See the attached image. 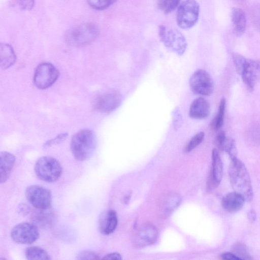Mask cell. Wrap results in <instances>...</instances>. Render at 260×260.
Instances as JSON below:
<instances>
[{"mask_svg": "<svg viewBox=\"0 0 260 260\" xmlns=\"http://www.w3.org/2000/svg\"><path fill=\"white\" fill-rule=\"evenodd\" d=\"M229 174L231 185L236 191L250 201L253 197L251 181L244 164L238 157L231 159Z\"/></svg>", "mask_w": 260, "mask_h": 260, "instance_id": "1", "label": "cell"}, {"mask_svg": "<svg viewBox=\"0 0 260 260\" xmlns=\"http://www.w3.org/2000/svg\"><path fill=\"white\" fill-rule=\"evenodd\" d=\"M96 145V137L89 129H83L75 134L71 140V150L78 160H85L93 154Z\"/></svg>", "mask_w": 260, "mask_h": 260, "instance_id": "2", "label": "cell"}, {"mask_svg": "<svg viewBox=\"0 0 260 260\" xmlns=\"http://www.w3.org/2000/svg\"><path fill=\"white\" fill-rule=\"evenodd\" d=\"M34 170L36 176L41 180L53 182L57 180L62 173V167L55 158L44 156L36 161Z\"/></svg>", "mask_w": 260, "mask_h": 260, "instance_id": "3", "label": "cell"}, {"mask_svg": "<svg viewBox=\"0 0 260 260\" xmlns=\"http://www.w3.org/2000/svg\"><path fill=\"white\" fill-rule=\"evenodd\" d=\"M99 34V30L96 25L92 23H86L70 30L67 33L66 38L69 44L81 46L94 41Z\"/></svg>", "mask_w": 260, "mask_h": 260, "instance_id": "4", "label": "cell"}, {"mask_svg": "<svg viewBox=\"0 0 260 260\" xmlns=\"http://www.w3.org/2000/svg\"><path fill=\"white\" fill-rule=\"evenodd\" d=\"M200 13V6L195 0H185L178 6L176 21L178 26L189 29L197 22Z\"/></svg>", "mask_w": 260, "mask_h": 260, "instance_id": "5", "label": "cell"}, {"mask_svg": "<svg viewBox=\"0 0 260 260\" xmlns=\"http://www.w3.org/2000/svg\"><path fill=\"white\" fill-rule=\"evenodd\" d=\"M25 194L28 202L36 208L46 210L50 207L51 193L47 188L39 185H31L26 188Z\"/></svg>", "mask_w": 260, "mask_h": 260, "instance_id": "6", "label": "cell"}, {"mask_svg": "<svg viewBox=\"0 0 260 260\" xmlns=\"http://www.w3.org/2000/svg\"><path fill=\"white\" fill-rule=\"evenodd\" d=\"M58 76L59 72L53 64L43 62L40 64L36 70L34 83L39 89H46L53 84Z\"/></svg>", "mask_w": 260, "mask_h": 260, "instance_id": "7", "label": "cell"}, {"mask_svg": "<svg viewBox=\"0 0 260 260\" xmlns=\"http://www.w3.org/2000/svg\"><path fill=\"white\" fill-rule=\"evenodd\" d=\"M189 86L193 93L201 95H209L214 89L212 78L206 71L202 69L198 70L192 74Z\"/></svg>", "mask_w": 260, "mask_h": 260, "instance_id": "8", "label": "cell"}, {"mask_svg": "<svg viewBox=\"0 0 260 260\" xmlns=\"http://www.w3.org/2000/svg\"><path fill=\"white\" fill-rule=\"evenodd\" d=\"M40 233L37 227L31 223L24 222L14 226L11 232L12 240L21 244H30L36 242Z\"/></svg>", "mask_w": 260, "mask_h": 260, "instance_id": "9", "label": "cell"}, {"mask_svg": "<svg viewBox=\"0 0 260 260\" xmlns=\"http://www.w3.org/2000/svg\"><path fill=\"white\" fill-rule=\"evenodd\" d=\"M122 99V95L119 91H107L98 96L95 100L94 107L102 113H109L120 106Z\"/></svg>", "mask_w": 260, "mask_h": 260, "instance_id": "10", "label": "cell"}, {"mask_svg": "<svg viewBox=\"0 0 260 260\" xmlns=\"http://www.w3.org/2000/svg\"><path fill=\"white\" fill-rule=\"evenodd\" d=\"M158 237V231L152 224H143L137 231L133 238V243L136 248H143L153 244Z\"/></svg>", "mask_w": 260, "mask_h": 260, "instance_id": "11", "label": "cell"}, {"mask_svg": "<svg viewBox=\"0 0 260 260\" xmlns=\"http://www.w3.org/2000/svg\"><path fill=\"white\" fill-rule=\"evenodd\" d=\"M240 74L247 87L252 90L260 81V60L246 58Z\"/></svg>", "mask_w": 260, "mask_h": 260, "instance_id": "12", "label": "cell"}, {"mask_svg": "<svg viewBox=\"0 0 260 260\" xmlns=\"http://www.w3.org/2000/svg\"><path fill=\"white\" fill-rule=\"evenodd\" d=\"M162 42L169 50L180 55L185 52L187 46L184 36L176 29L167 31Z\"/></svg>", "mask_w": 260, "mask_h": 260, "instance_id": "13", "label": "cell"}, {"mask_svg": "<svg viewBox=\"0 0 260 260\" xmlns=\"http://www.w3.org/2000/svg\"><path fill=\"white\" fill-rule=\"evenodd\" d=\"M222 176V162L218 150L215 148L212 152V167L207 182L208 190L211 191L217 187Z\"/></svg>", "mask_w": 260, "mask_h": 260, "instance_id": "14", "label": "cell"}, {"mask_svg": "<svg viewBox=\"0 0 260 260\" xmlns=\"http://www.w3.org/2000/svg\"><path fill=\"white\" fill-rule=\"evenodd\" d=\"M118 223L116 212L113 209L103 211L99 218V229L105 235L112 234L116 229Z\"/></svg>", "mask_w": 260, "mask_h": 260, "instance_id": "15", "label": "cell"}, {"mask_svg": "<svg viewBox=\"0 0 260 260\" xmlns=\"http://www.w3.org/2000/svg\"><path fill=\"white\" fill-rule=\"evenodd\" d=\"M210 107L208 102L202 97L194 99L189 110V116L194 119H203L208 117Z\"/></svg>", "mask_w": 260, "mask_h": 260, "instance_id": "16", "label": "cell"}, {"mask_svg": "<svg viewBox=\"0 0 260 260\" xmlns=\"http://www.w3.org/2000/svg\"><path fill=\"white\" fill-rule=\"evenodd\" d=\"M245 201L242 195L234 191L226 194L223 198L221 203L225 210L230 213H235L242 208Z\"/></svg>", "mask_w": 260, "mask_h": 260, "instance_id": "17", "label": "cell"}, {"mask_svg": "<svg viewBox=\"0 0 260 260\" xmlns=\"http://www.w3.org/2000/svg\"><path fill=\"white\" fill-rule=\"evenodd\" d=\"M15 161V156L7 151L0 153V182L5 183L9 178Z\"/></svg>", "mask_w": 260, "mask_h": 260, "instance_id": "18", "label": "cell"}, {"mask_svg": "<svg viewBox=\"0 0 260 260\" xmlns=\"http://www.w3.org/2000/svg\"><path fill=\"white\" fill-rule=\"evenodd\" d=\"M233 28L236 35L240 36L245 31L246 26V16L240 8H234L231 13Z\"/></svg>", "mask_w": 260, "mask_h": 260, "instance_id": "19", "label": "cell"}, {"mask_svg": "<svg viewBox=\"0 0 260 260\" xmlns=\"http://www.w3.org/2000/svg\"><path fill=\"white\" fill-rule=\"evenodd\" d=\"M16 55L11 45L2 43L0 45V65L2 69H6L15 62Z\"/></svg>", "mask_w": 260, "mask_h": 260, "instance_id": "20", "label": "cell"}, {"mask_svg": "<svg viewBox=\"0 0 260 260\" xmlns=\"http://www.w3.org/2000/svg\"><path fill=\"white\" fill-rule=\"evenodd\" d=\"M181 198L177 193L169 194L165 200L162 205V213L164 216L169 215L179 206L181 202Z\"/></svg>", "mask_w": 260, "mask_h": 260, "instance_id": "21", "label": "cell"}, {"mask_svg": "<svg viewBox=\"0 0 260 260\" xmlns=\"http://www.w3.org/2000/svg\"><path fill=\"white\" fill-rule=\"evenodd\" d=\"M25 255L26 258L29 260H48L51 259L46 250L38 246L27 247L25 250Z\"/></svg>", "mask_w": 260, "mask_h": 260, "instance_id": "22", "label": "cell"}, {"mask_svg": "<svg viewBox=\"0 0 260 260\" xmlns=\"http://www.w3.org/2000/svg\"><path fill=\"white\" fill-rule=\"evenodd\" d=\"M226 101L222 99L220 102L218 112L211 122V128L215 131L219 129L223 124Z\"/></svg>", "mask_w": 260, "mask_h": 260, "instance_id": "23", "label": "cell"}, {"mask_svg": "<svg viewBox=\"0 0 260 260\" xmlns=\"http://www.w3.org/2000/svg\"><path fill=\"white\" fill-rule=\"evenodd\" d=\"M180 0H158V8L165 14H168L175 10L179 5Z\"/></svg>", "mask_w": 260, "mask_h": 260, "instance_id": "24", "label": "cell"}, {"mask_svg": "<svg viewBox=\"0 0 260 260\" xmlns=\"http://www.w3.org/2000/svg\"><path fill=\"white\" fill-rule=\"evenodd\" d=\"M204 133L201 132L194 135L188 142L183 148V151L188 153L195 149L203 141L204 138Z\"/></svg>", "mask_w": 260, "mask_h": 260, "instance_id": "25", "label": "cell"}, {"mask_svg": "<svg viewBox=\"0 0 260 260\" xmlns=\"http://www.w3.org/2000/svg\"><path fill=\"white\" fill-rule=\"evenodd\" d=\"M232 251L233 253L241 259H251L252 258L250 255L246 246L240 242L234 244L232 248Z\"/></svg>", "mask_w": 260, "mask_h": 260, "instance_id": "26", "label": "cell"}, {"mask_svg": "<svg viewBox=\"0 0 260 260\" xmlns=\"http://www.w3.org/2000/svg\"><path fill=\"white\" fill-rule=\"evenodd\" d=\"M87 1L89 5L92 8L103 10L109 8L116 0H87Z\"/></svg>", "mask_w": 260, "mask_h": 260, "instance_id": "27", "label": "cell"}, {"mask_svg": "<svg viewBox=\"0 0 260 260\" xmlns=\"http://www.w3.org/2000/svg\"><path fill=\"white\" fill-rule=\"evenodd\" d=\"M78 259H99V255L95 252L90 250H83L79 253Z\"/></svg>", "mask_w": 260, "mask_h": 260, "instance_id": "28", "label": "cell"}, {"mask_svg": "<svg viewBox=\"0 0 260 260\" xmlns=\"http://www.w3.org/2000/svg\"><path fill=\"white\" fill-rule=\"evenodd\" d=\"M173 127L175 130L179 129L182 123V117L180 113L179 108H176L174 109L173 113Z\"/></svg>", "mask_w": 260, "mask_h": 260, "instance_id": "29", "label": "cell"}, {"mask_svg": "<svg viewBox=\"0 0 260 260\" xmlns=\"http://www.w3.org/2000/svg\"><path fill=\"white\" fill-rule=\"evenodd\" d=\"M233 58L236 70L240 74L246 58L240 54L235 53L233 55Z\"/></svg>", "mask_w": 260, "mask_h": 260, "instance_id": "30", "label": "cell"}, {"mask_svg": "<svg viewBox=\"0 0 260 260\" xmlns=\"http://www.w3.org/2000/svg\"><path fill=\"white\" fill-rule=\"evenodd\" d=\"M16 1L19 7L26 11L31 10L35 4V0H16Z\"/></svg>", "mask_w": 260, "mask_h": 260, "instance_id": "31", "label": "cell"}, {"mask_svg": "<svg viewBox=\"0 0 260 260\" xmlns=\"http://www.w3.org/2000/svg\"><path fill=\"white\" fill-rule=\"evenodd\" d=\"M67 137V134H60V135L57 136L54 139L47 141L44 144V147H49L50 146H52V145H55V144L59 143L61 141H63Z\"/></svg>", "mask_w": 260, "mask_h": 260, "instance_id": "32", "label": "cell"}, {"mask_svg": "<svg viewBox=\"0 0 260 260\" xmlns=\"http://www.w3.org/2000/svg\"><path fill=\"white\" fill-rule=\"evenodd\" d=\"M226 138V137L225 136V134L224 132L223 131H220L217 134L216 138L215 143H216V146L219 149H221Z\"/></svg>", "mask_w": 260, "mask_h": 260, "instance_id": "33", "label": "cell"}, {"mask_svg": "<svg viewBox=\"0 0 260 260\" xmlns=\"http://www.w3.org/2000/svg\"><path fill=\"white\" fill-rule=\"evenodd\" d=\"M221 259L226 260H239L241 259L239 257L236 256L233 252H225L223 253L221 255Z\"/></svg>", "mask_w": 260, "mask_h": 260, "instance_id": "34", "label": "cell"}, {"mask_svg": "<svg viewBox=\"0 0 260 260\" xmlns=\"http://www.w3.org/2000/svg\"><path fill=\"white\" fill-rule=\"evenodd\" d=\"M102 259L121 260L122 257L119 253L117 252H113L106 255L102 258Z\"/></svg>", "mask_w": 260, "mask_h": 260, "instance_id": "35", "label": "cell"}, {"mask_svg": "<svg viewBox=\"0 0 260 260\" xmlns=\"http://www.w3.org/2000/svg\"><path fill=\"white\" fill-rule=\"evenodd\" d=\"M167 30L165 26L161 25L159 26L158 28V35L160 38V40L162 42L164 40L166 34H167Z\"/></svg>", "mask_w": 260, "mask_h": 260, "instance_id": "36", "label": "cell"}, {"mask_svg": "<svg viewBox=\"0 0 260 260\" xmlns=\"http://www.w3.org/2000/svg\"><path fill=\"white\" fill-rule=\"evenodd\" d=\"M247 217L251 223L255 222L256 219V213L254 210H250L247 213Z\"/></svg>", "mask_w": 260, "mask_h": 260, "instance_id": "37", "label": "cell"}]
</instances>
